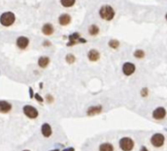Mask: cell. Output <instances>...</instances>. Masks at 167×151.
I'll list each match as a JSON object with an SVG mask.
<instances>
[{
    "label": "cell",
    "instance_id": "obj_8",
    "mask_svg": "<svg viewBox=\"0 0 167 151\" xmlns=\"http://www.w3.org/2000/svg\"><path fill=\"white\" fill-rule=\"evenodd\" d=\"M23 112L30 119H36L38 116V111L34 106H32V105H26V106H24Z\"/></svg>",
    "mask_w": 167,
    "mask_h": 151
},
{
    "label": "cell",
    "instance_id": "obj_6",
    "mask_svg": "<svg viewBox=\"0 0 167 151\" xmlns=\"http://www.w3.org/2000/svg\"><path fill=\"white\" fill-rule=\"evenodd\" d=\"M136 72V65L132 62H125L122 66V73L126 77H130Z\"/></svg>",
    "mask_w": 167,
    "mask_h": 151
},
{
    "label": "cell",
    "instance_id": "obj_29",
    "mask_svg": "<svg viewBox=\"0 0 167 151\" xmlns=\"http://www.w3.org/2000/svg\"><path fill=\"white\" fill-rule=\"evenodd\" d=\"M164 17H165V20H166V22H167V12H166V14H165V16H164Z\"/></svg>",
    "mask_w": 167,
    "mask_h": 151
},
{
    "label": "cell",
    "instance_id": "obj_15",
    "mask_svg": "<svg viewBox=\"0 0 167 151\" xmlns=\"http://www.w3.org/2000/svg\"><path fill=\"white\" fill-rule=\"evenodd\" d=\"M42 134L44 137H49L52 134V129L49 124L44 123L42 126Z\"/></svg>",
    "mask_w": 167,
    "mask_h": 151
},
{
    "label": "cell",
    "instance_id": "obj_28",
    "mask_svg": "<svg viewBox=\"0 0 167 151\" xmlns=\"http://www.w3.org/2000/svg\"><path fill=\"white\" fill-rule=\"evenodd\" d=\"M140 151H148V149L146 148V146H145V145H143L141 147V149H140Z\"/></svg>",
    "mask_w": 167,
    "mask_h": 151
},
{
    "label": "cell",
    "instance_id": "obj_1",
    "mask_svg": "<svg viewBox=\"0 0 167 151\" xmlns=\"http://www.w3.org/2000/svg\"><path fill=\"white\" fill-rule=\"evenodd\" d=\"M98 15H99L100 19L106 21V22H111L112 20L115 18L116 12L114 8L109 4H104L101 5L98 10Z\"/></svg>",
    "mask_w": 167,
    "mask_h": 151
},
{
    "label": "cell",
    "instance_id": "obj_17",
    "mask_svg": "<svg viewBox=\"0 0 167 151\" xmlns=\"http://www.w3.org/2000/svg\"><path fill=\"white\" fill-rule=\"evenodd\" d=\"M49 63H50V59H49V57H47V56L40 57V59H38V66H40V68H42V69L46 68L47 66L49 65Z\"/></svg>",
    "mask_w": 167,
    "mask_h": 151
},
{
    "label": "cell",
    "instance_id": "obj_3",
    "mask_svg": "<svg viewBox=\"0 0 167 151\" xmlns=\"http://www.w3.org/2000/svg\"><path fill=\"white\" fill-rule=\"evenodd\" d=\"M119 147L122 151H132L135 147V141L129 136H124L119 140Z\"/></svg>",
    "mask_w": 167,
    "mask_h": 151
},
{
    "label": "cell",
    "instance_id": "obj_23",
    "mask_svg": "<svg viewBox=\"0 0 167 151\" xmlns=\"http://www.w3.org/2000/svg\"><path fill=\"white\" fill-rule=\"evenodd\" d=\"M148 93H150V91H148V88H143L141 89V95L143 96V97H146V96L148 95Z\"/></svg>",
    "mask_w": 167,
    "mask_h": 151
},
{
    "label": "cell",
    "instance_id": "obj_14",
    "mask_svg": "<svg viewBox=\"0 0 167 151\" xmlns=\"http://www.w3.org/2000/svg\"><path fill=\"white\" fill-rule=\"evenodd\" d=\"M88 33L91 36H97L100 33V29L97 24H91L88 27Z\"/></svg>",
    "mask_w": 167,
    "mask_h": 151
},
{
    "label": "cell",
    "instance_id": "obj_27",
    "mask_svg": "<svg viewBox=\"0 0 167 151\" xmlns=\"http://www.w3.org/2000/svg\"><path fill=\"white\" fill-rule=\"evenodd\" d=\"M62 151H75V148L74 147H68V148H65V149H63Z\"/></svg>",
    "mask_w": 167,
    "mask_h": 151
},
{
    "label": "cell",
    "instance_id": "obj_16",
    "mask_svg": "<svg viewBox=\"0 0 167 151\" xmlns=\"http://www.w3.org/2000/svg\"><path fill=\"white\" fill-rule=\"evenodd\" d=\"M11 109H12V105L9 102L4 101V100L0 101V113L6 114V113H8Z\"/></svg>",
    "mask_w": 167,
    "mask_h": 151
},
{
    "label": "cell",
    "instance_id": "obj_4",
    "mask_svg": "<svg viewBox=\"0 0 167 151\" xmlns=\"http://www.w3.org/2000/svg\"><path fill=\"white\" fill-rule=\"evenodd\" d=\"M15 22V15L12 12H5L0 17V23L4 27H10Z\"/></svg>",
    "mask_w": 167,
    "mask_h": 151
},
{
    "label": "cell",
    "instance_id": "obj_2",
    "mask_svg": "<svg viewBox=\"0 0 167 151\" xmlns=\"http://www.w3.org/2000/svg\"><path fill=\"white\" fill-rule=\"evenodd\" d=\"M68 39H69V41L67 42L68 47L75 46V45H77V44H85V43H87V41H88L86 38H84L83 36L81 35V33H77V31L71 33L70 35L68 36Z\"/></svg>",
    "mask_w": 167,
    "mask_h": 151
},
{
    "label": "cell",
    "instance_id": "obj_19",
    "mask_svg": "<svg viewBox=\"0 0 167 151\" xmlns=\"http://www.w3.org/2000/svg\"><path fill=\"white\" fill-rule=\"evenodd\" d=\"M77 0H60V4L64 8H71L76 4Z\"/></svg>",
    "mask_w": 167,
    "mask_h": 151
},
{
    "label": "cell",
    "instance_id": "obj_25",
    "mask_svg": "<svg viewBox=\"0 0 167 151\" xmlns=\"http://www.w3.org/2000/svg\"><path fill=\"white\" fill-rule=\"evenodd\" d=\"M36 100H38V102H42L43 101L42 97V96H40V94H36Z\"/></svg>",
    "mask_w": 167,
    "mask_h": 151
},
{
    "label": "cell",
    "instance_id": "obj_24",
    "mask_svg": "<svg viewBox=\"0 0 167 151\" xmlns=\"http://www.w3.org/2000/svg\"><path fill=\"white\" fill-rule=\"evenodd\" d=\"M46 101L48 102V103H51V102H53V97H52L50 94H47L46 95Z\"/></svg>",
    "mask_w": 167,
    "mask_h": 151
},
{
    "label": "cell",
    "instance_id": "obj_30",
    "mask_svg": "<svg viewBox=\"0 0 167 151\" xmlns=\"http://www.w3.org/2000/svg\"><path fill=\"white\" fill-rule=\"evenodd\" d=\"M51 151H60L59 149H53V150H51Z\"/></svg>",
    "mask_w": 167,
    "mask_h": 151
},
{
    "label": "cell",
    "instance_id": "obj_9",
    "mask_svg": "<svg viewBox=\"0 0 167 151\" xmlns=\"http://www.w3.org/2000/svg\"><path fill=\"white\" fill-rule=\"evenodd\" d=\"M71 22H72V17H71V15H69V14H67V13L61 14L58 17V24L62 27L68 26V25L71 24Z\"/></svg>",
    "mask_w": 167,
    "mask_h": 151
},
{
    "label": "cell",
    "instance_id": "obj_18",
    "mask_svg": "<svg viewBox=\"0 0 167 151\" xmlns=\"http://www.w3.org/2000/svg\"><path fill=\"white\" fill-rule=\"evenodd\" d=\"M98 151H114V146L113 144L109 142L100 143L98 146Z\"/></svg>",
    "mask_w": 167,
    "mask_h": 151
},
{
    "label": "cell",
    "instance_id": "obj_5",
    "mask_svg": "<svg viewBox=\"0 0 167 151\" xmlns=\"http://www.w3.org/2000/svg\"><path fill=\"white\" fill-rule=\"evenodd\" d=\"M165 142V136H163L160 132H156V134H153L152 137H150V143L152 146L156 148L162 147Z\"/></svg>",
    "mask_w": 167,
    "mask_h": 151
},
{
    "label": "cell",
    "instance_id": "obj_10",
    "mask_svg": "<svg viewBox=\"0 0 167 151\" xmlns=\"http://www.w3.org/2000/svg\"><path fill=\"white\" fill-rule=\"evenodd\" d=\"M87 56H88V59L91 62H97L100 59V52L97 49L91 48V49L89 50Z\"/></svg>",
    "mask_w": 167,
    "mask_h": 151
},
{
    "label": "cell",
    "instance_id": "obj_13",
    "mask_svg": "<svg viewBox=\"0 0 167 151\" xmlns=\"http://www.w3.org/2000/svg\"><path fill=\"white\" fill-rule=\"evenodd\" d=\"M42 33L44 34V35H51V34L54 33V27L52 24H50V23H46V24H44L42 27Z\"/></svg>",
    "mask_w": 167,
    "mask_h": 151
},
{
    "label": "cell",
    "instance_id": "obj_26",
    "mask_svg": "<svg viewBox=\"0 0 167 151\" xmlns=\"http://www.w3.org/2000/svg\"><path fill=\"white\" fill-rule=\"evenodd\" d=\"M51 45V42L48 40H45V41H43V46H50Z\"/></svg>",
    "mask_w": 167,
    "mask_h": 151
},
{
    "label": "cell",
    "instance_id": "obj_22",
    "mask_svg": "<svg viewBox=\"0 0 167 151\" xmlns=\"http://www.w3.org/2000/svg\"><path fill=\"white\" fill-rule=\"evenodd\" d=\"M65 60H66V62H67L68 64H74L75 62H76V57H75L74 54L68 53L67 55H66V57H65Z\"/></svg>",
    "mask_w": 167,
    "mask_h": 151
},
{
    "label": "cell",
    "instance_id": "obj_12",
    "mask_svg": "<svg viewBox=\"0 0 167 151\" xmlns=\"http://www.w3.org/2000/svg\"><path fill=\"white\" fill-rule=\"evenodd\" d=\"M103 108L101 105H95V106H90L89 109L87 110V115L88 116H95L98 114L102 113Z\"/></svg>",
    "mask_w": 167,
    "mask_h": 151
},
{
    "label": "cell",
    "instance_id": "obj_20",
    "mask_svg": "<svg viewBox=\"0 0 167 151\" xmlns=\"http://www.w3.org/2000/svg\"><path fill=\"white\" fill-rule=\"evenodd\" d=\"M108 46L111 48V49H117L120 46V41L116 38H111L110 40L108 41Z\"/></svg>",
    "mask_w": 167,
    "mask_h": 151
},
{
    "label": "cell",
    "instance_id": "obj_21",
    "mask_svg": "<svg viewBox=\"0 0 167 151\" xmlns=\"http://www.w3.org/2000/svg\"><path fill=\"white\" fill-rule=\"evenodd\" d=\"M145 56H146V53H145V51H144L143 49H137V50H135L134 51V57L135 58L143 59V58H145Z\"/></svg>",
    "mask_w": 167,
    "mask_h": 151
},
{
    "label": "cell",
    "instance_id": "obj_7",
    "mask_svg": "<svg viewBox=\"0 0 167 151\" xmlns=\"http://www.w3.org/2000/svg\"><path fill=\"white\" fill-rule=\"evenodd\" d=\"M166 115H167L166 109L162 106L156 107V108L152 111V118L154 119V120H157V121L163 120V119L166 117Z\"/></svg>",
    "mask_w": 167,
    "mask_h": 151
},
{
    "label": "cell",
    "instance_id": "obj_11",
    "mask_svg": "<svg viewBox=\"0 0 167 151\" xmlns=\"http://www.w3.org/2000/svg\"><path fill=\"white\" fill-rule=\"evenodd\" d=\"M16 44H17V46H18V48H19V49L25 50L27 47L29 46L30 40H29L28 37H26V36H20V37L17 38Z\"/></svg>",
    "mask_w": 167,
    "mask_h": 151
},
{
    "label": "cell",
    "instance_id": "obj_31",
    "mask_svg": "<svg viewBox=\"0 0 167 151\" xmlns=\"http://www.w3.org/2000/svg\"><path fill=\"white\" fill-rule=\"evenodd\" d=\"M23 151H30V150H23Z\"/></svg>",
    "mask_w": 167,
    "mask_h": 151
}]
</instances>
